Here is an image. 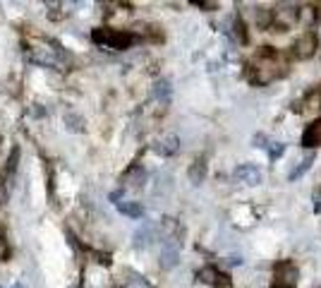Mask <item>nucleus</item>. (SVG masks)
<instances>
[{
  "mask_svg": "<svg viewBox=\"0 0 321 288\" xmlns=\"http://www.w3.org/2000/svg\"><path fill=\"white\" fill-rule=\"evenodd\" d=\"M283 67H285L283 65V58L276 53V48L273 46H264L256 53L254 63L247 65V79L254 82V84H268V82L278 79L285 72Z\"/></svg>",
  "mask_w": 321,
  "mask_h": 288,
  "instance_id": "f257e3e1",
  "label": "nucleus"
},
{
  "mask_svg": "<svg viewBox=\"0 0 321 288\" xmlns=\"http://www.w3.org/2000/svg\"><path fill=\"white\" fill-rule=\"evenodd\" d=\"M94 44L106 46V48H115V51H125L137 41V36L132 32H122V29H108V27H99L91 32Z\"/></svg>",
  "mask_w": 321,
  "mask_h": 288,
  "instance_id": "f03ea898",
  "label": "nucleus"
},
{
  "mask_svg": "<svg viewBox=\"0 0 321 288\" xmlns=\"http://www.w3.org/2000/svg\"><path fill=\"white\" fill-rule=\"evenodd\" d=\"M316 48H319V39H316V34L304 32V34H299L297 41L292 44V56L297 58V60H309V58L316 53Z\"/></svg>",
  "mask_w": 321,
  "mask_h": 288,
  "instance_id": "7ed1b4c3",
  "label": "nucleus"
},
{
  "mask_svg": "<svg viewBox=\"0 0 321 288\" xmlns=\"http://www.w3.org/2000/svg\"><path fill=\"white\" fill-rule=\"evenodd\" d=\"M276 288H297L299 271L292 262H280L276 266Z\"/></svg>",
  "mask_w": 321,
  "mask_h": 288,
  "instance_id": "20e7f679",
  "label": "nucleus"
},
{
  "mask_svg": "<svg viewBox=\"0 0 321 288\" xmlns=\"http://www.w3.org/2000/svg\"><path fill=\"white\" fill-rule=\"evenodd\" d=\"M177 262H180V240L175 238H168L163 243V250H161V269H175Z\"/></svg>",
  "mask_w": 321,
  "mask_h": 288,
  "instance_id": "39448f33",
  "label": "nucleus"
},
{
  "mask_svg": "<svg viewBox=\"0 0 321 288\" xmlns=\"http://www.w3.org/2000/svg\"><path fill=\"white\" fill-rule=\"evenodd\" d=\"M261 171L254 166V164H242V166L235 168V180H240L244 185H249V188H254L261 183Z\"/></svg>",
  "mask_w": 321,
  "mask_h": 288,
  "instance_id": "423d86ee",
  "label": "nucleus"
},
{
  "mask_svg": "<svg viewBox=\"0 0 321 288\" xmlns=\"http://www.w3.org/2000/svg\"><path fill=\"white\" fill-rule=\"evenodd\" d=\"M302 147H307V149H311V147H321V118L307 125V130H304V134H302Z\"/></svg>",
  "mask_w": 321,
  "mask_h": 288,
  "instance_id": "0eeeda50",
  "label": "nucleus"
},
{
  "mask_svg": "<svg viewBox=\"0 0 321 288\" xmlns=\"http://www.w3.org/2000/svg\"><path fill=\"white\" fill-rule=\"evenodd\" d=\"M154 149H156V154H161V156H173L180 149V139H177L175 134H168V137H163L161 142L156 144Z\"/></svg>",
  "mask_w": 321,
  "mask_h": 288,
  "instance_id": "6e6552de",
  "label": "nucleus"
},
{
  "mask_svg": "<svg viewBox=\"0 0 321 288\" xmlns=\"http://www.w3.org/2000/svg\"><path fill=\"white\" fill-rule=\"evenodd\" d=\"M118 211L122 216H130V219H142L144 216L142 202H118Z\"/></svg>",
  "mask_w": 321,
  "mask_h": 288,
  "instance_id": "1a4fd4ad",
  "label": "nucleus"
},
{
  "mask_svg": "<svg viewBox=\"0 0 321 288\" xmlns=\"http://www.w3.org/2000/svg\"><path fill=\"white\" fill-rule=\"evenodd\" d=\"M151 240H154V226L151 223H144L134 233V247H146V245H151Z\"/></svg>",
  "mask_w": 321,
  "mask_h": 288,
  "instance_id": "9d476101",
  "label": "nucleus"
},
{
  "mask_svg": "<svg viewBox=\"0 0 321 288\" xmlns=\"http://www.w3.org/2000/svg\"><path fill=\"white\" fill-rule=\"evenodd\" d=\"M204 178H206V161H204V159H197V161L189 166V180H192V185H201Z\"/></svg>",
  "mask_w": 321,
  "mask_h": 288,
  "instance_id": "9b49d317",
  "label": "nucleus"
},
{
  "mask_svg": "<svg viewBox=\"0 0 321 288\" xmlns=\"http://www.w3.org/2000/svg\"><path fill=\"white\" fill-rule=\"evenodd\" d=\"M170 94H173V87H170L168 79H158L154 84V96L161 101V103H168V101H170Z\"/></svg>",
  "mask_w": 321,
  "mask_h": 288,
  "instance_id": "f8f14e48",
  "label": "nucleus"
},
{
  "mask_svg": "<svg viewBox=\"0 0 321 288\" xmlns=\"http://www.w3.org/2000/svg\"><path fill=\"white\" fill-rule=\"evenodd\" d=\"M311 164H314V154H311V152H309V154H307V156H304V159H302V161H299V164H297V166H295V168H292V171H290V180H292V183H295V180H297V178H302V176H304V173H307V171H309V168H311Z\"/></svg>",
  "mask_w": 321,
  "mask_h": 288,
  "instance_id": "ddd939ff",
  "label": "nucleus"
},
{
  "mask_svg": "<svg viewBox=\"0 0 321 288\" xmlns=\"http://www.w3.org/2000/svg\"><path fill=\"white\" fill-rule=\"evenodd\" d=\"M302 106H304V111H319L321 108V89H311V91H307Z\"/></svg>",
  "mask_w": 321,
  "mask_h": 288,
  "instance_id": "4468645a",
  "label": "nucleus"
},
{
  "mask_svg": "<svg viewBox=\"0 0 321 288\" xmlns=\"http://www.w3.org/2000/svg\"><path fill=\"white\" fill-rule=\"evenodd\" d=\"M197 276H199L201 283H209V286H216V283H218V276H221V271H218L216 266H204V269H201V271L197 274Z\"/></svg>",
  "mask_w": 321,
  "mask_h": 288,
  "instance_id": "2eb2a0df",
  "label": "nucleus"
},
{
  "mask_svg": "<svg viewBox=\"0 0 321 288\" xmlns=\"http://www.w3.org/2000/svg\"><path fill=\"white\" fill-rule=\"evenodd\" d=\"M65 127L70 132H82L84 130V120L79 118L77 113H67L65 115Z\"/></svg>",
  "mask_w": 321,
  "mask_h": 288,
  "instance_id": "dca6fc26",
  "label": "nucleus"
},
{
  "mask_svg": "<svg viewBox=\"0 0 321 288\" xmlns=\"http://www.w3.org/2000/svg\"><path fill=\"white\" fill-rule=\"evenodd\" d=\"M256 24L261 27V29H268L271 24H273V10H259L256 12Z\"/></svg>",
  "mask_w": 321,
  "mask_h": 288,
  "instance_id": "f3484780",
  "label": "nucleus"
},
{
  "mask_svg": "<svg viewBox=\"0 0 321 288\" xmlns=\"http://www.w3.org/2000/svg\"><path fill=\"white\" fill-rule=\"evenodd\" d=\"M283 154H285V144H283V142H273V144H268V156H271V161H276V159H280Z\"/></svg>",
  "mask_w": 321,
  "mask_h": 288,
  "instance_id": "a211bd4d",
  "label": "nucleus"
},
{
  "mask_svg": "<svg viewBox=\"0 0 321 288\" xmlns=\"http://www.w3.org/2000/svg\"><path fill=\"white\" fill-rule=\"evenodd\" d=\"M235 36H237L240 44H247V29H244L242 20H235Z\"/></svg>",
  "mask_w": 321,
  "mask_h": 288,
  "instance_id": "6ab92c4d",
  "label": "nucleus"
},
{
  "mask_svg": "<svg viewBox=\"0 0 321 288\" xmlns=\"http://www.w3.org/2000/svg\"><path fill=\"white\" fill-rule=\"evenodd\" d=\"M17 159H20V149L15 147V149H12V156H10V164H8V171H10V173H15V168H17Z\"/></svg>",
  "mask_w": 321,
  "mask_h": 288,
  "instance_id": "aec40b11",
  "label": "nucleus"
},
{
  "mask_svg": "<svg viewBox=\"0 0 321 288\" xmlns=\"http://www.w3.org/2000/svg\"><path fill=\"white\" fill-rule=\"evenodd\" d=\"M216 288H233V283H230V276H228V274H221V276H218V283H216Z\"/></svg>",
  "mask_w": 321,
  "mask_h": 288,
  "instance_id": "412c9836",
  "label": "nucleus"
},
{
  "mask_svg": "<svg viewBox=\"0 0 321 288\" xmlns=\"http://www.w3.org/2000/svg\"><path fill=\"white\" fill-rule=\"evenodd\" d=\"M254 147H264V149H268V144H266V134H256V137H254Z\"/></svg>",
  "mask_w": 321,
  "mask_h": 288,
  "instance_id": "4be33fe9",
  "label": "nucleus"
},
{
  "mask_svg": "<svg viewBox=\"0 0 321 288\" xmlns=\"http://www.w3.org/2000/svg\"><path fill=\"white\" fill-rule=\"evenodd\" d=\"M122 195H125V190H115V192H111V202L118 204V200H122Z\"/></svg>",
  "mask_w": 321,
  "mask_h": 288,
  "instance_id": "5701e85b",
  "label": "nucleus"
},
{
  "mask_svg": "<svg viewBox=\"0 0 321 288\" xmlns=\"http://www.w3.org/2000/svg\"><path fill=\"white\" fill-rule=\"evenodd\" d=\"M228 264H233V266L242 264V257H230V259H228Z\"/></svg>",
  "mask_w": 321,
  "mask_h": 288,
  "instance_id": "b1692460",
  "label": "nucleus"
},
{
  "mask_svg": "<svg viewBox=\"0 0 321 288\" xmlns=\"http://www.w3.org/2000/svg\"><path fill=\"white\" fill-rule=\"evenodd\" d=\"M118 288H125V286H118Z\"/></svg>",
  "mask_w": 321,
  "mask_h": 288,
  "instance_id": "393cba45",
  "label": "nucleus"
}]
</instances>
